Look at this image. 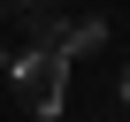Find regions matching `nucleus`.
Instances as JSON below:
<instances>
[{
  "instance_id": "3",
  "label": "nucleus",
  "mask_w": 130,
  "mask_h": 122,
  "mask_svg": "<svg viewBox=\"0 0 130 122\" xmlns=\"http://www.w3.org/2000/svg\"><path fill=\"white\" fill-rule=\"evenodd\" d=\"M122 107H130V69H122Z\"/></svg>"
},
{
  "instance_id": "4",
  "label": "nucleus",
  "mask_w": 130,
  "mask_h": 122,
  "mask_svg": "<svg viewBox=\"0 0 130 122\" xmlns=\"http://www.w3.org/2000/svg\"><path fill=\"white\" fill-rule=\"evenodd\" d=\"M15 8H38V0H15Z\"/></svg>"
},
{
  "instance_id": "1",
  "label": "nucleus",
  "mask_w": 130,
  "mask_h": 122,
  "mask_svg": "<svg viewBox=\"0 0 130 122\" xmlns=\"http://www.w3.org/2000/svg\"><path fill=\"white\" fill-rule=\"evenodd\" d=\"M8 84H15V99H23V114H38V122H54L61 107H69V61H61L54 46H31L15 69H8Z\"/></svg>"
},
{
  "instance_id": "2",
  "label": "nucleus",
  "mask_w": 130,
  "mask_h": 122,
  "mask_svg": "<svg viewBox=\"0 0 130 122\" xmlns=\"http://www.w3.org/2000/svg\"><path fill=\"white\" fill-rule=\"evenodd\" d=\"M38 46H54L61 61H77V53H100V46H107V23H100V15H84V23H46Z\"/></svg>"
},
{
  "instance_id": "5",
  "label": "nucleus",
  "mask_w": 130,
  "mask_h": 122,
  "mask_svg": "<svg viewBox=\"0 0 130 122\" xmlns=\"http://www.w3.org/2000/svg\"><path fill=\"white\" fill-rule=\"evenodd\" d=\"M0 61H8V53H0Z\"/></svg>"
}]
</instances>
